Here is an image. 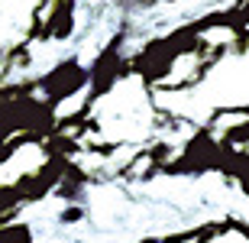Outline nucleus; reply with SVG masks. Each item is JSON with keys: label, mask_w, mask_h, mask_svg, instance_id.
Returning <instances> with one entry per match:
<instances>
[{"label": "nucleus", "mask_w": 249, "mask_h": 243, "mask_svg": "<svg viewBox=\"0 0 249 243\" xmlns=\"http://www.w3.org/2000/svg\"><path fill=\"white\" fill-rule=\"evenodd\" d=\"M84 84H88V68L78 58H65V62L52 65L46 75L39 78V91L46 94L49 107H55V104L68 101L71 94H78Z\"/></svg>", "instance_id": "obj_1"}, {"label": "nucleus", "mask_w": 249, "mask_h": 243, "mask_svg": "<svg viewBox=\"0 0 249 243\" xmlns=\"http://www.w3.org/2000/svg\"><path fill=\"white\" fill-rule=\"evenodd\" d=\"M0 243H36V230L26 221H7L0 224Z\"/></svg>", "instance_id": "obj_2"}, {"label": "nucleus", "mask_w": 249, "mask_h": 243, "mask_svg": "<svg viewBox=\"0 0 249 243\" xmlns=\"http://www.w3.org/2000/svg\"><path fill=\"white\" fill-rule=\"evenodd\" d=\"M81 221H84V207L81 205L62 207V214H58V224H81Z\"/></svg>", "instance_id": "obj_3"}]
</instances>
